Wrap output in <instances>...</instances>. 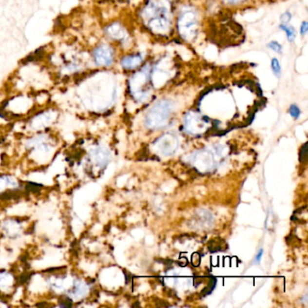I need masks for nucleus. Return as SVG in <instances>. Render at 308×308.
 Here are the masks:
<instances>
[{"label":"nucleus","instance_id":"f257e3e1","mask_svg":"<svg viewBox=\"0 0 308 308\" xmlns=\"http://www.w3.org/2000/svg\"><path fill=\"white\" fill-rule=\"evenodd\" d=\"M81 99L83 103L90 107H98L99 103H106L112 101L116 96L115 82L110 80L108 74H92L86 80H82L80 83Z\"/></svg>","mask_w":308,"mask_h":308},{"label":"nucleus","instance_id":"f03ea898","mask_svg":"<svg viewBox=\"0 0 308 308\" xmlns=\"http://www.w3.org/2000/svg\"><path fill=\"white\" fill-rule=\"evenodd\" d=\"M142 19L155 35H166L172 25L171 0H149L142 11Z\"/></svg>","mask_w":308,"mask_h":308},{"label":"nucleus","instance_id":"7ed1b4c3","mask_svg":"<svg viewBox=\"0 0 308 308\" xmlns=\"http://www.w3.org/2000/svg\"><path fill=\"white\" fill-rule=\"evenodd\" d=\"M85 60L82 53L69 51L62 54L58 64V73L63 77H71L85 71Z\"/></svg>","mask_w":308,"mask_h":308},{"label":"nucleus","instance_id":"20e7f679","mask_svg":"<svg viewBox=\"0 0 308 308\" xmlns=\"http://www.w3.org/2000/svg\"><path fill=\"white\" fill-rule=\"evenodd\" d=\"M151 67L150 65H146L143 68L132 75L129 81L130 93L137 100H146L148 99L150 90H149V80H151Z\"/></svg>","mask_w":308,"mask_h":308},{"label":"nucleus","instance_id":"39448f33","mask_svg":"<svg viewBox=\"0 0 308 308\" xmlns=\"http://www.w3.org/2000/svg\"><path fill=\"white\" fill-rule=\"evenodd\" d=\"M199 27V18L195 10L185 8L179 16L177 21L180 36L186 41H191L196 37Z\"/></svg>","mask_w":308,"mask_h":308},{"label":"nucleus","instance_id":"423d86ee","mask_svg":"<svg viewBox=\"0 0 308 308\" xmlns=\"http://www.w3.org/2000/svg\"><path fill=\"white\" fill-rule=\"evenodd\" d=\"M172 111V104L169 100L162 99L151 108L146 117V124L150 129H159L165 126Z\"/></svg>","mask_w":308,"mask_h":308},{"label":"nucleus","instance_id":"0eeeda50","mask_svg":"<svg viewBox=\"0 0 308 308\" xmlns=\"http://www.w3.org/2000/svg\"><path fill=\"white\" fill-rule=\"evenodd\" d=\"M91 58L94 65L99 68H109L115 61V52L111 44L100 43L93 47Z\"/></svg>","mask_w":308,"mask_h":308},{"label":"nucleus","instance_id":"6e6552de","mask_svg":"<svg viewBox=\"0 0 308 308\" xmlns=\"http://www.w3.org/2000/svg\"><path fill=\"white\" fill-rule=\"evenodd\" d=\"M106 36L114 41L123 43L128 39V33L119 23H112L105 28Z\"/></svg>","mask_w":308,"mask_h":308},{"label":"nucleus","instance_id":"1a4fd4ad","mask_svg":"<svg viewBox=\"0 0 308 308\" xmlns=\"http://www.w3.org/2000/svg\"><path fill=\"white\" fill-rule=\"evenodd\" d=\"M143 62V56L141 55H130L124 56L120 61V65L127 71H131L138 68Z\"/></svg>","mask_w":308,"mask_h":308},{"label":"nucleus","instance_id":"9d476101","mask_svg":"<svg viewBox=\"0 0 308 308\" xmlns=\"http://www.w3.org/2000/svg\"><path fill=\"white\" fill-rule=\"evenodd\" d=\"M280 29H282L288 37V40L289 42H293L295 40V37H296V31H295V28L290 26V25H287V24H282L280 25Z\"/></svg>","mask_w":308,"mask_h":308},{"label":"nucleus","instance_id":"9b49d317","mask_svg":"<svg viewBox=\"0 0 308 308\" xmlns=\"http://www.w3.org/2000/svg\"><path fill=\"white\" fill-rule=\"evenodd\" d=\"M271 70L277 77L280 76L281 66H280V62H278L277 58H273L271 60Z\"/></svg>","mask_w":308,"mask_h":308},{"label":"nucleus","instance_id":"f8f14e48","mask_svg":"<svg viewBox=\"0 0 308 308\" xmlns=\"http://www.w3.org/2000/svg\"><path fill=\"white\" fill-rule=\"evenodd\" d=\"M268 46L273 50L274 52H276L277 54H281L282 53V45L277 41H272L270 43H269Z\"/></svg>","mask_w":308,"mask_h":308},{"label":"nucleus","instance_id":"ddd939ff","mask_svg":"<svg viewBox=\"0 0 308 308\" xmlns=\"http://www.w3.org/2000/svg\"><path fill=\"white\" fill-rule=\"evenodd\" d=\"M289 113L292 117L297 118V117L300 116V113H301V112H300L299 108H298L296 105H292V106L290 107Z\"/></svg>","mask_w":308,"mask_h":308},{"label":"nucleus","instance_id":"4468645a","mask_svg":"<svg viewBox=\"0 0 308 308\" xmlns=\"http://www.w3.org/2000/svg\"><path fill=\"white\" fill-rule=\"evenodd\" d=\"M291 19H292V15L291 13L288 11V12L284 13L283 15L280 17V21L282 22V24H288Z\"/></svg>","mask_w":308,"mask_h":308},{"label":"nucleus","instance_id":"2eb2a0df","mask_svg":"<svg viewBox=\"0 0 308 308\" xmlns=\"http://www.w3.org/2000/svg\"><path fill=\"white\" fill-rule=\"evenodd\" d=\"M228 5H240L241 3L245 2L247 0H223Z\"/></svg>","mask_w":308,"mask_h":308},{"label":"nucleus","instance_id":"dca6fc26","mask_svg":"<svg viewBox=\"0 0 308 308\" xmlns=\"http://www.w3.org/2000/svg\"><path fill=\"white\" fill-rule=\"evenodd\" d=\"M307 32H308V23H307V21H304L300 25V33H301V35L305 36L307 34Z\"/></svg>","mask_w":308,"mask_h":308},{"label":"nucleus","instance_id":"f3484780","mask_svg":"<svg viewBox=\"0 0 308 308\" xmlns=\"http://www.w3.org/2000/svg\"><path fill=\"white\" fill-rule=\"evenodd\" d=\"M307 144L304 145L302 149H301V153H300V161H304L307 159Z\"/></svg>","mask_w":308,"mask_h":308},{"label":"nucleus","instance_id":"a211bd4d","mask_svg":"<svg viewBox=\"0 0 308 308\" xmlns=\"http://www.w3.org/2000/svg\"><path fill=\"white\" fill-rule=\"evenodd\" d=\"M262 255H263V250H260L259 252L258 253V255H257V257H256V259H255V262H256V263H259V262H260V259H261Z\"/></svg>","mask_w":308,"mask_h":308}]
</instances>
